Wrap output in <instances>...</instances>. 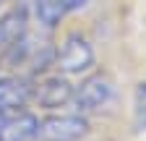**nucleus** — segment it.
Wrapping results in <instances>:
<instances>
[{"label":"nucleus","mask_w":146,"mask_h":141,"mask_svg":"<svg viewBox=\"0 0 146 141\" xmlns=\"http://www.w3.org/2000/svg\"><path fill=\"white\" fill-rule=\"evenodd\" d=\"M70 97H73V86L65 78H60V76L44 78L36 86H31V99L39 104V107H47V110L63 107L65 102H70Z\"/></svg>","instance_id":"20e7f679"},{"label":"nucleus","mask_w":146,"mask_h":141,"mask_svg":"<svg viewBox=\"0 0 146 141\" xmlns=\"http://www.w3.org/2000/svg\"><path fill=\"white\" fill-rule=\"evenodd\" d=\"M55 65L63 73H84L94 65V50H91L89 39L81 37V34H70L65 37V42L58 50V58H55Z\"/></svg>","instance_id":"f257e3e1"},{"label":"nucleus","mask_w":146,"mask_h":141,"mask_svg":"<svg viewBox=\"0 0 146 141\" xmlns=\"http://www.w3.org/2000/svg\"><path fill=\"white\" fill-rule=\"evenodd\" d=\"M133 123L136 131H146V81L136 86L133 94Z\"/></svg>","instance_id":"6e6552de"},{"label":"nucleus","mask_w":146,"mask_h":141,"mask_svg":"<svg viewBox=\"0 0 146 141\" xmlns=\"http://www.w3.org/2000/svg\"><path fill=\"white\" fill-rule=\"evenodd\" d=\"M110 99H112V81L107 76H89L86 81H81V86L70 97V102L76 104L78 110H84V112L99 110Z\"/></svg>","instance_id":"7ed1b4c3"},{"label":"nucleus","mask_w":146,"mask_h":141,"mask_svg":"<svg viewBox=\"0 0 146 141\" xmlns=\"http://www.w3.org/2000/svg\"><path fill=\"white\" fill-rule=\"evenodd\" d=\"M24 34H26V11L24 8L8 11L3 19H0V50L13 47Z\"/></svg>","instance_id":"423d86ee"},{"label":"nucleus","mask_w":146,"mask_h":141,"mask_svg":"<svg viewBox=\"0 0 146 141\" xmlns=\"http://www.w3.org/2000/svg\"><path fill=\"white\" fill-rule=\"evenodd\" d=\"M63 5H65V11H81L89 5V0H63Z\"/></svg>","instance_id":"1a4fd4ad"},{"label":"nucleus","mask_w":146,"mask_h":141,"mask_svg":"<svg viewBox=\"0 0 146 141\" xmlns=\"http://www.w3.org/2000/svg\"><path fill=\"white\" fill-rule=\"evenodd\" d=\"M0 3H3V0H0Z\"/></svg>","instance_id":"9d476101"},{"label":"nucleus","mask_w":146,"mask_h":141,"mask_svg":"<svg viewBox=\"0 0 146 141\" xmlns=\"http://www.w3.org/2000/svg\"><path fill=\"white\" fill-rule=\"evenodd\" d=\"M63 13H65L63 0H34V16H36V21L42 26H47V29H52L58 24L63 19Z\"/></svg>","instance_id":"0eeeda50"},{"label":"nucleus","mask_w":146,"mask_h":141,"mask_svg":"<svg viewBox=\"0 0 146 141\" xmlns=\"http://www.w3.org/2000/svg\"><path fill=\"white\" fill-rule=\"evenodd\" d=\"M31 99V86L24 78L5 76L0 78V110H18Z\"/></svg>","instance_id":"39448f33"},{"label":"nucleus","mask_w":146,"mask_h":141,"mask_svg":"<svg viewBox=\"0 0 146 141\" xmlns=\"http://www.w3.org/2000/svg\"><path fill=\"white\" fill-rule=\"evenodd\" d=\"M89 123L81 115H52L39 123V138L44 141H78L86 136Z\"/></svg>","instance_id":"f03ea898"}]
</instances>
